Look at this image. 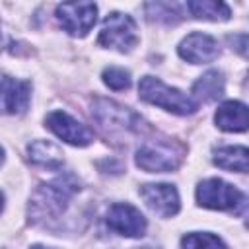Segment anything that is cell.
Returning a JSON list of instances; mask_svg holds the SVG:
<instances>
[{"mask_svg": "<svg viewBox=\"0 0 249 249\" xmlns=\"http://www.w3.org/2000/svg\"><path fill=\"white\" fill-rule=\"evenodd\" d=\"M103 82L107 88L121 91V89H126L130 86V74L119 66H109L103 70Z\"/></svg>", "mask_w": 249, "mask_h": 249, "instance_id": "ffe728a7", "label": "cell"}, {"mask_svg": "<svg viewBox=\"0 0 249 249\" xmlns=\"http://www.w3.org/2000/svg\"><path fill=\"white\" fill-rule=\"evenodd\" d=\"M31 86L27 82L4 76L0 78V113L18 115L23 113L29 105Z\"/></svg>", "mask_w": 249, "mask_h": 249, "instance_id": "7c38bea8", "label": "cell"}, {"mask_svg": "<svg viewBox=\"0 0 249 249\" xmlns=\"http://www.w3.org/2000/svg\"><path fill=\"white\" fill-rule=\"evenodd\" d=\"M146 14L150 19L163 23H175L177 19H181V14L177 12V4H165V2L146 4Z\"/></svg>", "mask_w": 249, "mask_h": 249, "instance_id": "d6986e66", "label": "cell"}, {"mask_svg": "<svg viewBox=\"0 0 249 249\" xmlns=\"http://www.w3.org/2000/svg\"><path fill=\"white\" fill-rule=\"evenodd\" d=\"M31 249H47V247H41V245H35V247H31Z\"/></svg>", "mask_w": 249, "mask_h": 249, "instance_id": "603a6c76", "label": "cell"}, {"mask_svg": "<svg viewBox=\"0 0 249 249\" xmlns=\"http://www.w3.org/2000/svg\"><path fill=\"white\" fill-rule=\"evenodd\" d=\"M0 45H2V37H0Z\"/></svg>", "mask_w": 249, "mask_h": 249, "instance_id": "cb8c5ba5", "label": "cell"}, {"mask_svg": "<svg viewBox=\"0 0 249 249\" xmlns=\"http://www.w3.org/2000/svg\"><path fill=\"white\" fill-rule=\"evenodd\" d=\"M183 146L169 138L146 140L136 152V165L148 173H165L179 167L183 160Z\"/></svg>", "mask_w": 249, "mask_h": 249, "instance_id": "7a4b0ae2", "label": "cell"}, {"mask_svg": "<svg viewBox=\"0 0 249 249\" xmlns=\"http://www.w3.org/2000/svg\"><path fill=\"white\" fill-rule=\"evenodd\" d=\"M247 156H249V152L245 146H224L214 152V163L224 169H230V171L245 173L249 167Z\"/></svg>", "mask_w": 249, "mask_h": 249, "instance_id": "5bb4252c", "label": "cell"}, {"mask_svg": "<svg viewBox=\"0 0 249 249\" xmlns=\"http://www.w3.org/2000/svg\"><path fill=\"white\" fill-rule=\"evenodd\" d=\"M196 200L204 208L214 210H231L239 204H245V196L233 185L222 179H206L196 187Z\"/></svg>", "mask_w": 249, "mask_h": 249, "instance_id": "5b68a950", "label": "cell"}, {"mask_svg": "<svg viewBox=\"0 0 249 249\" xmlns=\"http://www.w3.org/2000/svg\"><path fill=\"white\" fill-rule=\"evenodd\" d=\"M216 124L228 132H243L247 128V107L241 101H226L214 115Z\"/></svg>", "mask_w": 249, "mask_h": 249, "instance_id": "4fadbf2b", "label": "cell"}, {"mask_svg": "<svg viewBox=\"0 0 249 249\" xmlns=\"http://www.w3.org/2000/svg\"><path fill=\"white\" fill-rule=\"evenodd\" d=\"M181 243L183 249H226L224 241L214 233H187Z\"/></svg>", "mask_w": 249, "mask_h": 249, "instance_id": "ac0fdd59", "label": "cell"}, {"mask_svg": "<svg viewBox=\"0 0 249 249\" xmlns=\"http://www.w3.org/2000/svg\"><path fill=\"white\" fill-rule=\"evenodd\" d=\"M93 119L107 134H130L140 132V117L126 107L109 101V99H97L91 109Z\"/></svg>", "mask_w": 249, "mask_h": 249, "instance_id": "277c9868", "label": "cell"}, {"mask_svg": "<svg viewBox=\"0 0 249 249\" xmlns=\"http://www.w3.org/2000/svg\"><path fill=\"white\" fill-rule=\"evenodd\" d=\"M187 10L198 18V19H228L230 18V8L224 2H216V0H193L187 2Z\"/></svg>", "mask_w": 249, "mask_h": 249, "instance_id": "e0dca14e", "label": "cell"}, {"mask_svg": "<svg viewBox=\"0 0 249 249\" xmlns=\"http://www.w3.org/2000/svg\"><path fill=\"white\" fill-rule=\"evenodd\" d=\"M2 208H4V195L0 193V212H2Z\"/></svg>", "mask_w": 249, "mask_h": 249, "instance_id": "44dd1931", "label": "cell"}, {"mask_svg": "<svg viewBox=\"0 0 249 249\" xmlns=\"http://www.w3.org/2000/svg\"><path fill=\"white\" fill-rule=\"evenodd\" d=\"M27 152H29V160L37 165H43V167H49V169H56V167L62 165V152L47 140L31 142Z\"/></svg>", "mask_w": 249, "mask_h": 249, "instance_id": "9a60e30c", "label": "cell"}, {"mask_svg": "<svg viewBox=\"0 0 249 249\" xmlns=\"http://www.w3.org/2000/svg\"><path fill=\"white\" fill-rule=\"evenodd\" d=\"M107 226L126 237H140L146 231V218L138 208L126 202H117L107 210Z\"/></svg>", "mask_w": 249, "mask_h": 249, "instance_id": "ba28073f", "label": "cell"}, {"mask_svg": "<svg viewBox=\"0 0 249 249\" xmlns=\"http://www.w3.org/2000/svg\"><path fill=\"white\" fill-rule=\"evenodd\" d=\"M193 93L196 99L202 101H216L218 97H222L224 93V76L218 70H208L204 76H200L195 86H193Z\"/></svg>", "mask_w": 249, "mask_h": 249, "instance_id": "2e32d148", "label": "cell"}, {"mask_svg": "<svg viewBox=\"0 0 249 249\" xmlns=\"http://www.w3.org/2000/svg\"><path fill=\"white\" fill-rule=\"evenodd\" d=\"M179 54L191 64H206L218 58V41L206 33H191L179 45Z\"/></svg>", "mask_w": 249, "mask_h": 249, "instance_id": "8fae6325", "label": "cell"}, {"mask_svg": "<svg viewBox=\"0 0 249 249\" xmlns=\"http://www.w3.org/2000/svg\"><path fill=\"white\" fill-rule=\"evenodd\" d=\"M78 181L74 179V175L66 173L56 177L54 181L43 185L29 206V212L33 216V220H54L56 216H60L64 212V208L68 206V200L72 198V195L78 191Z\"/></svg>", "mask_w": 249, "mask_h": 249, "instance_id": "6da1fadb", "label": "cell"}, {"mask_svg": "<svg viewBox=\"0 0 249 249\" xmlns=\"http://www.w3.org/2000/svg\"><path fill=\"white\" fill-rule=\"evenodd\" d=\"M140 196L148 208L161 218H171L179 212V195L173 185L167 183H148L140 189Z\"/></svg>", "mask_w": 249, "mask_h": 249, "instance_id": "30bf717a", "label": "cell"}, {"mask_svg": "<svg viewBox=\"0 0 249 249\" xmlns=\"http://www.w3.org/2000/svg\"><path fill=\"white\" fill-rule=\"evenodd\" d=\"M56 19L64 31L84 37L97 19V6L91 2H64L56 6Z\"/></svg>", "mask_w": 249, "mask_h": 249, "instance_id": "52a82bcc", "label": "cell"}, {"mask_svg": "<svg viewBox=\"0 0 249 249\" xmlns=\"http://www.w3.org/2000/svg\"><path fill=\"white\" fill-rule=\"evenodd\" d=\"M45 123H47V126L58 138H62L64 142H68L72 146H88L93 140L91 130L86 124L78 123L74 117H70L64 111H53V113H49L47 119H45Z\"/></svg>", "mask_w": 249, "mask_h": 249, "instance_id": "9c48e42d", "label": "cell"}, {"mask_svg": "<svg viewBox=\"0 0 249 249\" xmlns=\"http://www.w3.org/2000/svg\"><path fill=\"white\" fill-rule=\"evenodd\" d=\"M138 93L144 101L163 107L175 115H191L196 111V101L193 97H189L187 93L165 86L161 80L152 78V76H144L138 84Z\"/></svg>", "mask_w": 249, "mask_h": 249, "instance_id": "3957f363", "label": "cell"}, {"mask_svg": "<svg viewBox=\"0 0 249 249\" xmlns=\"http://www.w3.org/2000/svg\"><path fill=\"white\" fill-rule=\"evenodd\" d=\"M138 43L136 23L130 16L113 12L105 18L103 27L99 31V45L115 47L119 51H130Z\"/></svg>", "mask_w": 249, "mask_h": 249, "instance_id": "8992f818", "label": "cell"}, {"mask_svg": "<svg viewBox=\"0 0 249 249\" xmlns=\"http://www.w3.org/2000/svg\"><path fill=\"white\" fill-rule=\"evenodd\" d=\"M2 161H4V150H2V146H0V165H2Z\"/></svg>", "mask_w": 249, "mask_h": 249, "instance_id": "7402d4cb", "label": "cell"}]
</instances>
